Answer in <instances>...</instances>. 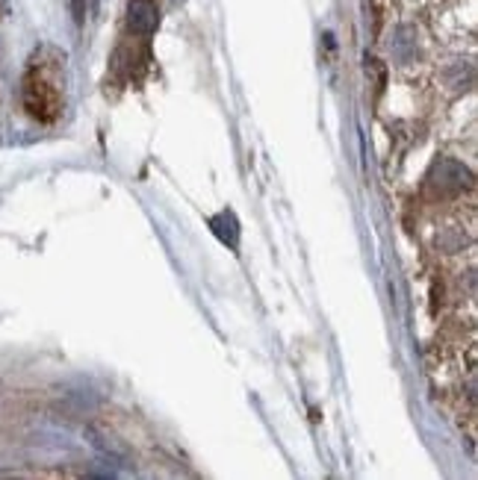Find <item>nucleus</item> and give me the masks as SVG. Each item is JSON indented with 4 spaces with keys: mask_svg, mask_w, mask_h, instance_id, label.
<instances>
[{
    "mask_svg": "<svg viewBox=\"0 0 478 480\" xmlns=\"http://www.w3.org/2000/svg\"><path fill=\"white\" fill-rule=\"evenodd\" d=\"M48 50L36 53V59L30 62V68L24 74V110L33 121L39 124H53L62 115L66 106V92H62V71L59 59H48Z\"/></svg>",
    "mask_w": 478,
    "mask_h": 480,
    "instance_id": "f257e3e1",
    "label": "nucleus"
},
{
    "mask_svg": "<svg viewBox=\"0 0 478 480\" xmlns=\"http://www.w3.org/2000/svg\"><path fill=\"white\" fill-rule=\"evenodd\" d=\"M127 21H131V30H133V33L148 36V33H151V30L157 27V9L148 4V0H133V4H131V13H127Z\"/></svg>",
    "mask_w": 478,
    "mask_h": 480,
    "instance_id": "f03ea898",
    "label": "nucleus"
},
{
    "mask_svg": "<svg viewBox=\"0 0 478 480\" xmlns=\"http://www.w3.org/2000/svg\"><path fill=\"white\" fill-rule=\"evenodd\" d=\"M68 6H71V15L77 24H83L86 21V9H89V0H68Z\"/></svg>",
    "mask_w": 478,
    "mask_h": 480,
    "instance_id": "7ed1b4c3",
    "label": "nucleus"
},
{
    "mask_svg": "<svg viewBox=\"0 0 478 480\" xmlns=\"http://www.w3.org/2000/svg\"><path fill=\"white\" fill-rule=\"evenodd\" d=\"M0 13H4V0H0Z\"/></svg>",
    "mask_w": 478,
    "mask_h": 480,
    "instance_id": "20e7f679",
    "label": "nucleus"
}]
</instances>
